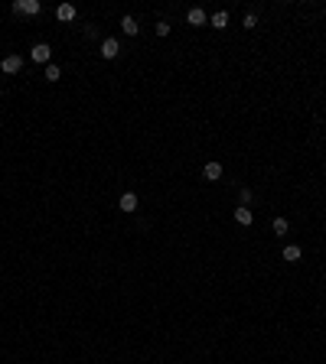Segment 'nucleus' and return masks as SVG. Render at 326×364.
I'll use <instances>...</instances> for the list:
<instances>
[{
    "instance_id": "obj_8",
    "label": "nucleus",
    "mask_w": 326,
    "mask_h": 364,
    "mask_svg": "<svg viewBox=\"0 0 326 364\" xmlns=\"http://www.w3.org/2000/svg\"><path fill=\"white\" fill-rule=\"evenodd\" d=\"M235 221H238L241 228H248L251 221H254V215H251V208H245V205H238V208H235Z\"/></svg>"
},
{
    "instance_id": "obj_4",
    "label": "nucleus",
    "mask_w": 326,
    "mask_h": 364,
    "mask_svg": "<svg viewBox=\"0 0 326 364\" xmlns=\"http://www.w3.org/2000/svg\"><path fill=\"white\" fill-rule=\"evenodd\" d=\"M49 55H53L49 43H36V46H33V62H46V65H49Z\"/></svg>"
},
{
    "instance_id": "obj_7",
    "label": "nucleus",
    "mask_w": 326,
    "mask_h": 364,
    "mask_svg": "<svg viewBox=\"0 0 326 364\" xmlns=\"http://www.w3.org/2000/svg\"><path fill=\"white\" fill-rule=\"evenodd\" d=\"M118 205H121V212H127V215H130V212H137V195H134V192H124Z\"/></svg>"
},
{
    "instance_id": "obj_9",
    "label": "nucleus",
    "mask_w": 326,
    "mask_h": 364,
    "mask_svg": "<svg viewBox=\"0 0 326 364\" xmlns=\"http://www.w3.org/2000/svg\"><path fill=\"white\" fill-rule=\"evenodd\" d=\"M202 176H206L209 182L222 179V163H206V169H202Z\"/></svg>"
},
{
    "instance_id": "obj_15",
    "label": "nucleus",
    "mask_w": 326,
    "mask_h": 364,
    "mask_svg": "<svg viewBox=\"0 0 326 364\" xmlns=\"http://www.w3.org/2000/svg\"><path fill=\"white\" fill-rule=\"evenodd\" d=\"M251 199H254V195H251V189H241V192H238V205H245V208L251 205Z\"/></svg>"
},
{
    "instance_id": "obj_11",
    "label": "nucleus",
    "mask_w": 326,
    "mask_h": 364,
    "mask_svg": "<svg viewBox=\"0 0 326 364\" xmlns=\"http://www.w3.org/2000/svg\"><path fill=\"white\" fill-rule=\"evenodd\" d=\"M300 254H304V250H300L297 244H287V247H284V260H290V264H297V260H300Z\"/></svg>"
},
{
    "instance_id": "obj_17",
    "label": "nucleus",
    "mask_w": 326,
    "mask_h": 364,
    "mask_svg": "<svg viewBox=\"0 0 326 364\" xmlns=\"http://www.w3.org/2000/svg\"><path fill=\"white\" fill-rule=\"evenodd\" d=\"M254 26H258V13H248L245 17V30H254Z\"/></svg>"
},
{
    "instance_id": "obj_14",
    "label": "nucleus",
    "mask_w": 326,
    "mask_h": 364,
    "mask_svg": "<svg viewBox=\"0 0 326 364\" xmlns=\"http://www.w3.org/2000/svg\"><path fill=\"white\" fill-rule=\"evenodd\" d=\"M290 225H287V218H274V234H287Z\"/></svg>"
},
{
    "instance_id": "obj_6",
    "label": "nucleus",
    "mask_w": 326,
    "mask_h": 364,
    "mask_svg": "<svg viewBox=\"0 0 326 364\" xmlns=\"http://www.w3.org/2000/svg\"><path fill=\"white\" fill-rule=\"evenodd\" d=\"M186 23H189V26H206V10L193 7V10L186 13Z\"/></svg>"
},
{
    "instance_id": "obj_12",
    "label": "nucleus",
    "mask_w": 326,
    "mask_h": 364,
    "mask_svg": "<svg viewBox=\"0 0 326 364\" xmlns=\"http://www.w3.org/2000/svg\"><path fill=\"white\" fill-rule=\"evenodd\" d=\"M59 78H62V68H59L55 62H49L46 65V82H59Z\"/></svg>"
},
{
    "instance_id": "obj_13",
    "label": "nucleus",
    "mask_w": 326,
    "mask_h": 364,
    "mask_svg": "<svg viewBox=\"0 0 326 364\" xmlns=\"http://www.w3.org/2000/svg\"><path fill=\"white\" fill-rule=\"evenodd\" d=\"M212 26H216V30H225L228 26V10H218L216 17H212Z\"/></svg>"
},
{
    "instance_id": "obj_2",
    "label": "nucleus",
    "mask_w": 326,
    "mask_h": 364,
    "mask_svg": "<svg viewBox=\"0 0 326 364\" xmlns=\"http://www.w3.org/2000/svg\"><path fill=\"white\" fill-rule=\"evenodd\" d=\"M39 10H43L39 0H17V3H13V13H20V17H36Z\"/></svg>"
},
{
    "instance_id": "obj_3",
    "label": "nucleus",
    "mask_w": 326,
    "mask_h": 364,
    "mask_svg": "<svg viewBox=\"0 0 326 364\" xmlns=\"http://www.w3.org/2000/svg\"><path fill=\"white\" fill-rule=\"evenodd\" d=\"M98 52H101V59H118L121 55V43L114 39V36H108V39H101V49H98Z\"/></svg>"
},
{
    "instance_id": "obj_16",
    "label": "nucleus",
    "mask_w": 326,
    "mask_h": 364,
    "mask_svg": "<svg viewBox=\"0 0 326 364\" xmlns=\"http://www.w3.org/2000/svg\"><path fill=\"white\" fill-rule=\"evenodd\" d=\"M153 30H157V36L163 39V36H170V23H166V20H160L157 26H153Z\"/></svg>"
},
{
    "instance_id": "obj_1",
    "label": "nucleus",
    "mask_w": 326,
    "mask_h": 364,
    "mask_svg": "<svg viewBox=\"0 0 326 364\" xmlns=\"http://www.w3.org/2000/svg\"><path fill=\"white\" fill-rule=\"evenodd\" d=\"M20 68H23V55L10 52V55H3V59H0V72H3V75H17Z\"/></svg>"
},
{
    "instance_id": "obj_5",
    "label": "nucleus",
    "mask_w": 326,
    "mask_h": 364,
    "mask_svg": "<svg viewBox=\"0 0 326 364\" xmlns=\"http://www.w3.org/2000/svg\"><path fill=\"white\" fill-rule=\"evenodd\" d=\"M55 20H62V23L75 20V7H72V3H59V7H55Z\"/></svg>"
},
{
    "instance_id": "obj_10",
    "label": "nucleus",
    "mask_w": 326,
    "mask_h": 364,
    "mask_svg": "<svg viewBox=\"0 0 326 364\" xmlns=\"http://www.w3.org/2000/svg\"><path fill=\"white\" fill-rule=\"evenodd\" d=\"M121 30L127 33V36H137V33H141V26H137V20H134V17H124V20H121Z\"/></svg>"
}]
</instances>
